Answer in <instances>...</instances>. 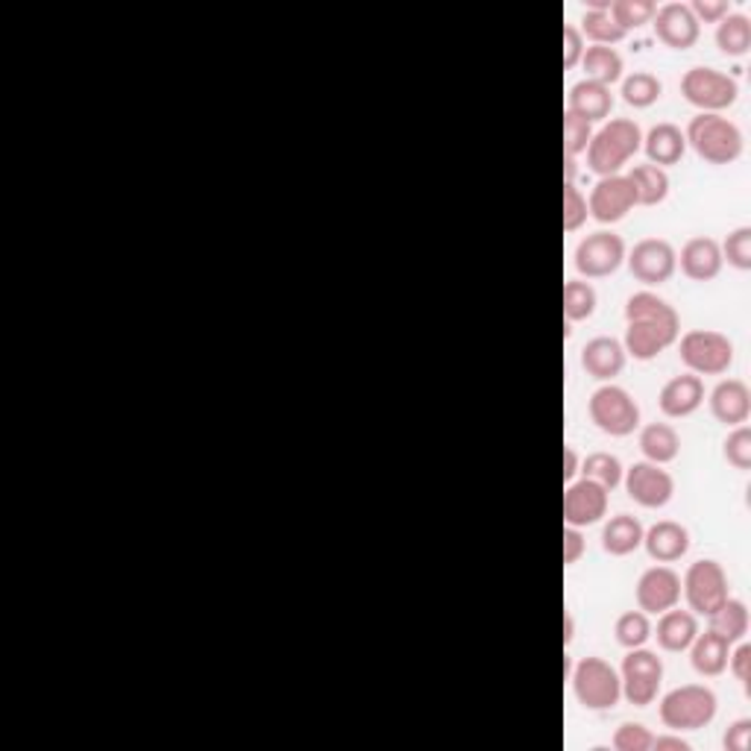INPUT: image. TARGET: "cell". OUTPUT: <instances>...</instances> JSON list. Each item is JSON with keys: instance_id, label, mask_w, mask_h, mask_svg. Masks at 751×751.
I'll return each mask as SVG.
<instances>
[{"instance_id": "17", "label": "cell", "mask_w": 751, "mask_h": 751, "mask_svg": "<svg viewBox=\"0 0 751 751\" xmlns=\"http://www.w3.org/2000/svg\"><path fill=\"white\" fill-rule=\"evenodd\" d=\"M651 30L660 44H667L669 51H690L696 48L701 35V24L690 12L687 3H664L658 7L651 18Z\"/></svg>"}, {"instance_id": "2", "label": "cell", "mask_w": 751, "mask_h": 751, "mask_svg": "<svg viewBox=\"0 0 751 751\" xmlns=\"http://www.w3.org/2000/svg\"><path fill=\"white\" fill-rule=\"evenodd\" d=\"M643 150V129L632 118H608L587 144V170L596 177L623 174L628 161Z\"/></svg>"}, {"instance_id": "12", "label": "cell", "mask_w": 751, "mask_h": 751, "mask_svg": "<svg viewBox=\"0 0 751 751\" xmlns=\"http://www.w3.org/2000/svg\"><path fill=\"white\" fill-rule=\"evenodd\" d=\"M625 264L637 282L646 288H660L676 277L678 253L667 238H643L625 253Z\"/></svg>"}, {"instance_id": "28", "label": "cell", "mask_w": 751, "mask_h": 751, "mask_svg": "<svg viewBox=\"0 0 751 751\" xmlns=\"http://www.w3.org/2000/svg\"><path fill=\"white\" fill-rule=\"evenodd\" d=\"M643 523L634 514H616L602 525V549L611 557H625L643 546Z\"/></svg>"}, {"instance_id": "4", "label": "cell", "mask_w": 751, "mask_h": 751, "mask_svg": "<svg viewBox=\"0 0 751 751\" xmlns=\"http://www.w3.org/2000/svg\"><path fill=\"white\" fill-rule=\"evenodd\" d=\"M719 699L717 692L705 684H681L676 690L664 692L658 701V717L669 731H699L708 728L717 719Z\"/></svg>"}, {"instance_id": "29", "label": "cell", "mask_w": 751, "mask_h": 751, "mask_svg": "<svg viewBox=\"0 0 751 751\" xmlns=\"http://www.w3.org/2000/svg\"><path fill=\"white\" fill-rule=\"evenodd\" d=\"M582 69H584V80H593V83L602 85H614L623 83L625 76V62L619 56L616 48H605V44H591L582 56Z\"/></svg>"}, {"instance_id": "24", "label": "cell", "mask_w": 751, "mask_h": 751, "mask_svg": "<svg viewBox=\"0 0 751 751\" xmlns=\"http://www.w3.org/2000/svg\"><path fill=\"white\" fill-rule=\"evenodd\" d=\"M699 616L692 611L669 608L658 616V625H651V637L658 640V646L669 655H684L690 649L696 634H699Z\"/></svg>"}, {"instance_id": "13", "label": "cell", "mask_w": 751, "mask_h": 751, "mask_svg": "<svg viewBox=\"0 0 751 751\" xmlns=\"http://www.w3.org/2000/svg\"><path fill=\"white\" fill-rule=\"evenodd\" d=\"M623 484L634 505L649 508V511L667 508L676 497V479L669 476V470L651 465V461H637V465L625 467Z\"/></svg>"}, {"instance_id": "26", "label": "cell", "mask_w": 751, "mask_h": 751, "mask_svg": "<svg viewBox=\"0 0 751 751\" xmlns=\"http://www.w3.org/2000/svg\"><path fill=\"white\" fill-rule=\"evenodd\" d=\"M687 651H690V667L701 678H717L728 669L731 643L722 634L713 632V628H708V632L696 634V640H692V646Z\"/></svg>"}, {"instance_id": "25", "label": "cell", "mask_w": 751, "mask_h": 751, "mask_svg": "<svg viewBox=\"0 0 751 751\" xmlns=\"http://www.w3.org/2000/svg\"><path fill=\"white\" fill-rule=\"evenodd\" d=\"M643 153H646L649 165H658L664 170L672 168L687 156L684 129L676 124H655L649 133H643Z\"/></svg>"}, {"instance_id": "20", "label": "cell", "mask_w": 751, "mask_h": 751, "mask_svg": "<svg viewBox=\"0 0 751 751\" xmlns=\"http://www.w3.org/2000/svg\"><path fill=\"white\" fill-rule=\"evenodd\" d=\"M708 406L713 420L734 429L749 423L751 414V390L743 379H722L717 388L708 394Z\"/></svg>"}, {"instance_id": "1", "label": "cell", "mask_w": 751, "mask_h": 751, "mask_svg": "<svg viewBox=\"0 0 751 751\" xmlns=\"http://www.w3.org/2000/svg\"><path fill=\"white\" fill-rule=\"evenodd\" d=\"M681 338V317L655 291H637L625 300V355L634 362H655Z\"/></svg>"}, {"instance_id": "38", "label": "cell", "mask_w": 751, "mask_h": 751, "mask_svg": "<svg viewBox=\"0 0 751 751\" xmlns=\"http://www.w3.org/2000/svg\"><path fill=\"white\" fill-rule=\"evenodd\" d=\"M655 12H658V3H651V0H614L611 3V18L616 21V27H623L625 35L651 24Z\"/></svg>"}, {"instance_id": "31", "label": "cell", "mask_w": 751, "mask_h": 751, "mask_svg": "<svg viewBox=\"0 0 751 751\" xmlns=\"http://www.w3.org/2000/svg\"><path fill=\"white\" fill-rule=\"evenodd\" d=\"M719 53H726L731 60H743L751 51V18L743 12H731L717 24V35H713Z\"/></svg>"}, {"instance_id": "30", "label": "cell", "mask_w": 751, "mask_h": 751, "mask_svg": "<svg viewBox=\"0 0 751 751\" xmlns=\"http://www.w3.org/2000/svg\"><path fill=\"white\" fill-rule=\"evenodd\" d=\"M625 177L632 179L637 206H660L669 197V174L658 165H634Z\"/></svg>"}, {"instance_id": "39", "label": "cell", "mask_w": 751, "mask_h": 751, "mask_svg": "<svg viewBox=\"0 0 751 751\" xmlns=\"http://www.w3.org/2000/svg\"><path fill=\"white\" fill-rule=\"evenodd\" d=\"M719 247H722V262L731 264L734 271H751V227L731 229Z\"/></svg>"}, {"instance_id": "34", "label": "cell", "mask_w": 751, "mask_h": 751, "mask_svg": "<svg viewBox=\"0 0 751 751\" xmlns=\"http://www.w3.org/2000/svg\"><path fill=\"white\" fill-rule=\"evenodd\" d=\"M599 305L596 288L587 279H570L564 285V317L570 323L591 321Z\"/></svg>"}, {"instance_id": "3", "label": "cell", "mask_w": 751, "mask_h": 751, "mask_svg": "<svg viewBox=\"0 0 751 751\" xmlns=\"http://www.w3.org/2000/svg\"><path fill=\"white\" fill-rule=\"evenodd\" d=\"M687 147L708 165H734L743 156V129L726 115H692L687 129H684Z\"/></svg>"}, {"instance_id": "9", "label": "cell", "mask_w": 751, "mask_h": 751, "mask_svg": "<svg viewBox=\"0 0 751 751\" xmlns=\"http://www.w3.org/2000/svg\"><path fill=\"white\" fill-rule=\"evenodd\" d=\"M681 596L696 616H710L717 608H722L731 596L726 566L713 557L692 561L681 578Z\"/></svg>"}, {"instance_id": "14", "label": "cell", "mask_w": 751, "mask_h": 751, "mask_svg": "<svg viewBox=\"0 0 751 751\" xmlns=\"http://www.w3.org/2000/svg\"><path fill=\"white\" fill-rule=\"evenodd\" d=\"M634 206H637V197H634L632 179L625 174L599 177L591 197H587V211L602 227H614V223L625 220L634 211Z\"/></svg>"}, {"instance_id": "42", "label": "cell", "mask_w": 751, "mask_h": 751, "mask_svg": "<svg viewBox=\"0 0 751 751\" xmlns=\"http://www.w3.org/2000/svg\"><path fill=\"white\" fill-rule=\"evenodd\" d=\"M587 197L578 186H564V232H578L587 223Z\"/></svg>"}, {"instance_id": "16", "label": "cell", "mask_w": 751, "mask_h": 751, "mask_svg": "<svg viewBox=\"0 0 751 751\" xmlns=\"http://www.w3.org/2000/svg\"><path fill=\"white\" fill-rule=\"evenodd\" d=\"M634 596H637V608L649 616H660L664 611L678 608V602H681V575L669 564L649 566L637 578Z\"/></svg>"}, {"instance_id": "8", "label": "cell", "mask_w": 751, "mask_h": 751, "mask_svg": "<svg viewBox=\"0 0 751 751\" xmlns=\"http://www.w3.org/2000/svg\"><path fill=\"white\" fill-rule=\"evenodd\" d=\"M681 94L692 109L705 112V115H722L740 97V85L734 76L722 74V71L696 65L681 76Z\"/></svg>"}, {"instance_id": "51", "label": "cell", "mask_w": 751, "mask_h": 751, "mask_svg": "<svg viewBox=\"0 0 751 751\" xmlns=\"http://www.w3.org/2000/svg\"><path fill=\"white\" fill-rule=\"evenodd\" d=\"M575 170H578V161L564 156V186H575Z\"/></svg>"}, {"instance_id": "36", "label": "cell", "mask_w": 751, "mask_h": 751, "mask_svg": "<svg viewBox=\"0 0 751 751\" xmlns=\"http://www.w3.org/2000/svg\"><path fill=\"white\" fill-rule=\"evenodd\" d=\"M614 637L623 649H640L651 640V619L643 611H625L616 616Z\"/></svg>"}, {"instance_id": "46", "label": "cell", "mask_w": 751, "mask_h": 751, "mask_svg": "<svg viewBox=\"0 0 751 751\" xmlns=\"http://www.w3.org/2000/svg\"><path fill=\"white\" fill-rule=\"evenodd\" d=\"M690 12L699 24H719L722 18L731 15V7L728 0H692Z\"/></svg>"}, {"instance_id": "33", "label": "cell", "mask_w": 751, "mask_h": 751, "mask_svg": "<svg viewBox=\"0 0 751 751\" xmlns=\"http://www.w3.org/2000/svg\"><path fill=\"white\" fill-rule=\"evenodd\" d=\"M708 619H710V628H713L717 634H722L731 646L745 640V634H749V608H745V602L731 599V596H728L726 605L713 611Z\"/></svg>"}, {"instance_id": "22", "label": "cell", "mask_w": 751, "mask_h": 751, "mask_svg": "<svg viewBox=\"0 0 751 751\" xmlns=\"http://www.w3.org/2000/svg\"><path fill=\"white\" fill-rule=\"evenodd\" d=\"M625 362H628V355H625L623 341L611 338V335L591 338L582 346L584 373L596 382H614L625 371Z\"/></svg>"}, {"instance_id": "43", "label": "cell", "mask_w": 751, "mask_h": 751, "mask_svg": "<svg viewBox=\"0 0 751 751\" xmlns=\"http://www.w3.org/2000/svg\"><path fill=\"white\" fill-rule=\"evenodd\" d=\"M651 740H655V734H651L649 728L643 726V722H623V726L616 728L614 749L616 751H649Z\"/></svg>"}, {"instance_id": "10", "label": "cell", "mask_w": 751, "mask_h": 751, "mask_svg": "<svg viewBox=\"0 0 751 751\" xmlns=\"http://www.w3.org/2000/svg\"><path fill=\"white\" fill-rule=\"evenodd\" d=\"M619 684H623V699L634 708H649L655 705L664 684V660L651 649H625L623 667H619Z\"/></svg>"}, {"instance_id": "44", "label": "cell", "mask_w": 751, "mask_h": 751, "mask_svg": "<svg viewBox=\"0 0 751 751\" xmlns=\"http://www.w3.org/2000/svg\"><path fill=\"white\" fill-rule=\"evenodd\" d=\"M728 669H731V676L737 678V681L743 684L745 687V696H751V646L749 643H734L731 646V655H728Z\"/></svg>"}, {"instance_id": "47", "label": "cell", "mask_w": 751, "mask_h": 751, "mask_svg": "<svg viewBox=\"0 0 751 751\" xmlns=\"http://www.w3.org/2000/svg\"><path fill=\"white\" fill-rule=\"evenodd\" d=\"M584 552H587V541H584L582 529H575V525H566V529H564V566L578 564Z\"/></svg>"}, {"instance_id": "15", "label": "cell", "mask_w": 751, "mask_h": 751, "mask_svg": "<svg viewBox=\"0 0 751 751\" xmlns=\"http://www.w3.org/2000/svg\"><path fill=\"white\" fill-rule=\"evenodd\" d=\"M611 490L593 479H575L564 490V523L575 529H591L608 517Z\"/></svg>"}, {"instance_id": "50", "label": "cell", "mask_w": 751, "mask_h": 751, "mask_svg": "<svg viewBox=\"0 0 751 751\" xmlns=\"http://www.w3.org/2000/svg\"><path fill=\"white\" fill-rule=\"evenodd\" d=\"M582 473V458H578V452H575V447H570L566 444L564 447V481L570 484V481H575V476Z\"/></svg>"}, {"instance_id": "32", "label": "cell", "mask_w": 751, "mask_h": 751, "mask_svg": "<svg viewBox=\"0 0 751 751\" xmlns=\"http://www.w3.org/2000/svg\"><path fill=\"white\" fill-rule=\"evenodd\" d=\"M619 94H623L625 106H632V109H649V106H655L660 101L664 83L655 74H649V71H634V74L623 76Z\"/></svg>"}, {"instance_id": "48", "label": "cell", "mask_w": 751, "mask_h": 751, "mask_svg": "<svg viewBox=\"0 0 751 751\" xmlns=\"http://www.w3.org/2000/svg\"><path fill=\"white\" fill-rule=\"evenodd\" d=\"M728 751H749L751 743V719H737L734 726H728L726 737H722Z\"/></svg>"}, {"instance_id": "5", "label": "cell", "mask_w": 751, "mask_h": 751, "mask_svg": "<svg viewBox=\"0 0 751 751\" xmlns=\"http://www.w3.org/2000/svg\"><path fill=\"white\" fill-rule=\"evenodd\" d=\"M573 692L575 701L584 710L605 713L614 710L623 699V684H619V669H614L605 658H582L573 667Z\"/></svg>"}, {"instance_id": "40", "label": "cell", "mask_w": 751, "mask_h": 751, "mask_svg": "<svg viewBox=\"0 0 751 751\" xmlns=\"http://www.w3.org/2000/svg\"><path fill=\"white\" fill-rule=\"evenodd\" d=\"M722 456H726L728 465L734 467V470H740V473L751 470V429L745 423L728 431L726 444H722Z\"/></svg>"}, {"instance_id": "52", "label": "cell", "mask_w": 751, "mask_h": 751, "mask_svg": "<svg viewBox=\"0 0 751 751\" xmlns=\"http://www.w3.org/2000/svg\"><path fill=\"white\" fill-rule=\"evenodd\" d=\"M573 637H575V619H573V614H566L564 616V646H570Z\"/></svg>"}, {"instance_id": "18", "label": "cell", "mask_w": 751, "mask_h": 751, "mask_svg": "<svg viewBox=\"0 0 751 751\" xmlns=\"http://www.w3.org/2000/svg\"><path fill=\"white\" fill-rule=\"evenodd\" d=\"M705 403V382L696 373H681V376H672V379L660 388L658 394V408L664 417L669 420H684L696 414Z\"/></svg>"}, {"instance_id": "7", "label": "cell", "mask_w": 751, "mask_h": 751, "mask_svg": "<svg viewBox=\"0 0 751 751\" xmlns=\"http://www.w3.org/2000/svg\"><path fill=\"white\" fill-rule=\"evenodd\" d=\"M587 411H591L593 426L605 431V435H611V438H628V435L640 429V406H637V399L625 388L614 385V382H605V385L593 390Z\"/></svg>"}, {"instance_id": "27", "label": "cell", "mask_w": 751, "mask_h": 751, "mask_svg": "<svg viewBox=\"0 0 751 751\" xmlns=\"http://www.w3.org/2000/svg\"><path fill=\"white\" fill-rule=\"evenodd\" d=\"M637 447L643 452V461L651 465H672L681 452V438L669 423H646L637 435Z\"/></svg>"}, {"instance_id": "6", "label": "cell", "mask_w": 751, "mask_h": 751, "mask_svg": "<svg viewBox=\"0 0 751 751\" xmlns=\"http://www.w3.org/2000/svg\"><path fill=\"white\" fill-rule=\"evenodd\" d=\"M676 344L681 364L696 376H722L734 364V341L717 330H690Z\"/></svg>"}, {"instance_id": "21", "label": "cell", "mask_w": 751, "mask_h": 751, "mask_svg": "<svg viewBox=\"0 0 751 751\" xmlns=\"http://www.w3.org/2000/svg\"><path fill=\"white\" fill-rule=\"evenodd\" d=\"M678 264H681V273L690 282H713L722 273V264H726L722 262V247H719L717 238L696 236L681 247Z\"/></svg>"}, {"instance_id": "11", "label": "cell", "mask_w": 751, "mask_h": 751, "mask_svg": "<svg viewBox=\"0 0 751 751\" xmlns=\"http://www.w3.org/2000/svg\"><path fill=\"white\" fill-rule=\"evenodd\" d=\"M625 253H628V247H625L623 236H616L611 229H599L578 241L573 264L582 279H605L623 268Z\"/></svg>"}, {"instance_id": "49", "label": "cell", "mask_w": 751, "mask_h": 751, "mask_svg": "<svg viewBox=\"0 0 751 751\" xmlns=\"http://www.w3.org/2000/svg\"><path fill=\"white\" fill-rule=\"evenodd\" d=\"M651 749L655 751H690V743H687L678 731H672V734L655 737V740H651Z\"/></svg>"}, {"instance_id": "41", "label": "cell", "mask_w": 751, "mask_h": 751, "mask_svg": "<svg viewBox=\"0 0 751 751\" xmlns=\"http://www.w3.org/2000/svg\"><path fill=\"white\" fill-rule=\"evenodd\" d=\"M591 138H593V124H587V121L575 118V115L564 112V156L566 159H578V156L587 150Z\"/></svg>"}, {"instance_id": "45", "label": "cell", "mask_w": 751, "mask_h": 751, "mask_svg": "<svg viewBox=\"0 0 751 751\" xmlns=\"http://www.w3.org/2000/svg\"><path fill=\"white\" fill-rule=\"evenodd\" d=\"M587 51V42H584L582 30L575 24L564 27V69L573 71L575 65H582V56Z\"/></svg>"}, {"instance_id": "19", "label": "cell", "mask_w": 751, "mask_h": 751, "mask_svg": "<svg viewBox=\"0 0 751 751\" xmlns=\"http://www.w3.org/2000/svg\"><path fill=\"white\" fill-rule=\"evenodd\" d=\"M643 549L655 564H676L690 552V532L676 520H658L643 532Z\"/></svg>"}, {"instance_id": "37", "label": "cell", "mask_w": 751, "mask_h": 751, "mask_svg": "<svg viewBox=\"0 0 751 751\" xmlns=\"http://www.w3.org/2000/svg\"><path fill=\"white\" fill-rule=\"evenodd\" d=\"M582 473H584V479L599 481L602 488L614 490L623 484L625 467H623V461H619L616 456H611V452H591V456L582 461Z\"/></svg>"}, {"instance_id": "35", "label": "cell", "mask_w": 751, "mask_h": 751, "mask_svg": "<svg viewBox=\"0 0 751 751\" xmlns=\"http://www.w3.org/2000/svg\"><path fill=\"white\" fill-rule=\"evenodd\" d=\"M578 24H582L578 30H582L584 42L614 48V44H619L625 39V30L623 27H616V21L611 18V9L608 12H593V9H584V15Z\"/></svg>"}, {"instance_id": "23", "label": "cell", "mask_w": 751, "mask_h": 751, "mask_svg": "<svg viewBox=\"0 0 751 751\" xmlns=\"http://www.w3.org/2000/svg\"><path fill=\"white\" fill-rule=\"evenodd\" d=\"M566 112L587 124H605L614 112V92L593 80H578L566 94Z\"/></svg>"}]
</instances>
